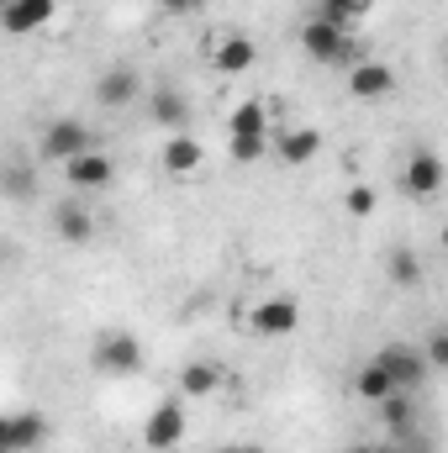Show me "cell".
I'll return each mask as SVG.
<instances>
[{
    "label": "cell",
    "instance_id": "32",
    "mask_svg": "<svg viewBox=\"0 0 448 453\" xmlns=\"http://www.w3.org/2000/svg\"><path fill=\"white\" fill-rule=\"evenodd\" d=\"M137 453H153V449H137Z\"/></svg>",
    "mask_w": 448,
    "mask_h": 453
},
{
    "label": "cell",
    "instance_id": "26",
    "mask_svg": "<svg viewBox=\"0 0 448 453\" xmlns=\"http://www.w3.org/2000/svg\"><path fill=\"white\" fill-rule=\"evenodd\" d=\"M343 206H348L353 217H375V190H369V185H353V190L343 196Z\"/></svg>",
    "mask_w": 448,
    "mask_h": 453
},
{
    "label": "cell",
    "instance_id": "11",
    "mask_svg": "<svg viewBox=\"0 0 448 453\" xmlns=\"http://www.w3.org/2000/svg\"><path fill=\"white\" fill-rule=\"evenodd\" d=\"M137 90H143V80H137V69H127V64H116V69H106V74L96 80V101H101V106H112V111L132 106V101H137Z\"/></svg>",
    "mask_w": 448,
    "mask_h": 453
},
{
    "label": "cell",
    "instance_id": "33",
    "mask_svg": "<svg viewBox=\"0 0 448 453\" xmlns=\"http://www.w3.org/2000/svg\"><path fill=\"white\" fill-rule=\"evenodd\" d=\"M0 453H5V449H0Z\"/></svg>",
    "mask_w": 448,
    "mask_h": 453
},
{
    "label": "cell",
    "instance_id": "18",
    "mask_svg": "<svg viewBox=\"0 0 448 453\" xmlns=\"http://www.w3.org/2000/svg\"><path fill=\"white\" fill-rule=\"evenodd\" d=\"M227 132H232V137H269V111H264V101H237V111L227 116Z\"/></svg>",
    "mask_w": 448,
    "mask_h": 453
},
{
    "label": "cell",
    "instance_id": "5",
    "mask_svg": "<svg viewBox=\"0 0 448 453\" xmlns=\"http://www.w3.org/2000/svg\"><path fill=\"white\" fill-rule=\"evenodd\" d=\"M96 369L112 374V380L137 374L143 369V342L132 338V333H106V338L96 342Z\"/></svg>",
    "mask_w": 448,
    "mask_h": 453
},
{
    "label": "cell",
    "instance_id": "16",
    "mask_svg": "<svg viewBox=\"0 0 448 453\" xmlns=\"http://www.w3.org/2000/svg\"><path fill=\"white\" fill-rule=\"evenodd\" d=\"M11 453H27V449H42L48 443V417L42 411H11Z\"/></svg>",
    "mask_w": 448,
    "mask_h": 453
},
{
    "label": "cell",
    "instance_id": "31",
    "mask_svg": "<svg viewBox=\"0 0 448 453\" xmlns=\"http://www.w3.org/2000/svg\"><path fill=\"white\" fill-rule=\"evenodd\" d=\"M222 453H269V449H253V443H237V449H222Z\"/></svg>",
    "mask_w": 448,
    "mask_h": 453
},
{
    "label": "cell",
    "instance_id": "3",
    "mask_svg": "<svg viewBox=\"0 0 448 453\" xmlns=\"http://www.w3.org/2000/svg\"><path fill=\"white\" fill-rule=\"evenodd\" d=\"M375 364L390 374V385H396V390H422V385H428V374H433L412 342H385V348L375 353Z\"/></svg>",
    "mask_w": 448,
    "mask_h": 453
},
{
    "label": "cell",
    "instance_id": "20",
    "mask_svg": "<svg viewBox=\"0 0 448 453\" xmlns=\"http://www.w3.org/2000/svg\"><path fill=\"white\" fill-rule=\"evenodd\" d=\"M217 385H222V369L217 364H185L180 369V395L206 401V395H217Z\"/></svg>",
    "mask_w": 448,
    "mask_h": 453
},
{
    "label": "cell",
    "instance_id": "23",
    "mask_svg": "<svg viewBox=\"0 0 448 453\" xmlns=\"http://www.w3.org/2000/svg\"><path fill=\"white\" fill-rule=\"evenodd\" d=\"M390 280H396V285H406V290H412V285H422V258H417L412 248H396V253H390Z\"/></svg>",
    "mask_w": 448,
    "mask_h": 453
},
{
    "label": "cell",
    "instance_id": "27",
    "mask_svg": "<svg viewBox=\"0 0 448 453\" xmlns=\"http://www.w3.org/2000/svg\"><path fill=\"white\" fill-rule=\"evenodd\" d=\"M5 196H32V174H21V169H5Z\"/></svg>",
    "mask_w": 448,
    "mask_h": 453
},
{
    "label": "cell",
    "instance_id": "21",
    "mask_svg": "<svg viewBox=\"0 0 448 453\" xmlns=\"http://www.w3.org/2000/svg\"><path fill=\"white\" fill-rule=\"evenodd\" d=\"M390 390H396V385H390V374H385L380 364H364V369L353 374V395H359V401H369V406H380Z\"/></svg>",
    "mask_w": 448,
    "mask_h": 453
},
{
    "label": "cell",
    "instance_id": "22",
    "mask_svg": "<svg viewBox=\"0 0 448 453\" xmlns=\"http://www.w3.org/2000/svg\"><path fill=\"white\" fill-rule=\"evenodd\" d=\"M53 226H58V237H64V242H90V232H96L90 211H80V206H58Z\"/></svg>",
    "mask_w": 448,
    "mask_h": 453
},
{
    "label": "cell",
    "instance_id": "29",
    "mask_svg": "<svg viewBox=\"0 0 448 453\" xmlns=\"http://www.w3.org/2000/svg\"><path fill=\"white\" fill-rule=\"evenodd\" d=\"M348 453H401L396 443H353Z\"/></svg>",
    "mask_w": 448,
    "mask_h": 453
},
{
    "label": "cell",
    "instance_id": "2",
    "mask_svg": "<svg viewBox=\"0 0 448 453\" xmlns=\"http://www.w3.org/2000/svg\"><path fill=\"white\" fill-rule=\"evenodd\" d=\"M185 427H190L185 406H180V401H164V406H153V411H148V422H143V449L174 453L180 443H185Z\"/></svg>",
    "mask_w": 448,
    "mask_h": 453
},
{
    "label": "cell",
    "instance_id": "10",
    "mask_svg": "<svg viewBox=\"0 0 448 453\" xmlns=\"http://www.w3.org/2000/svg\"><path fill=\"white\" fill-rule=\"evenodd\" d=\"M348 90H353L359 101H385V96L396 90V69H390V64L364 58V64H353V69H348Z\"/></svg>",
    "mask_w": 448,
    "mask_h": 453
},
{
    "label": "cell",
    "instance_id": "30",
    "mask_svg": "<svg viewBox=\"0 0 448 453\" xmlns=\"http://www.w3.org/2000/svg\"><path fill=\"white\" fill-rule=\"evenodd\" d=\"M5 438H11V417H5V411H0V449L11 453V443H5Z\"/></svg>",
    "mask_w": 448,
    "mask_h": 453
},
{
    "label": "cell",
    "instance_id": "13",
    "mask_svg": "<svg viewBox=\"0 0 448 453\" xmlns=\"http://www.w3.org/2000/svg\"><path fill=\"white\" fill-rule=\"evenodd\" d=\"M274 153H280V164L301 169V164H312V158L322 153V132H317V127H290V132H280Z\"/></svg>",
    "mask_w": 448,
    "mask_h": 453
},
{
    "label": "cell",
    "instance_id": "6",
    "mask_svg": "<svg viewBox=\"0 0 448 453\" xmlns=\"http://www.w3.org/2000/svg\"><path fill=\"white\" fill-rule=\"evenodd\" d=\"M64 180H69L74 190H112L116 185V158L101 153V148H85V153H74V158L64 164Z\"/></svg>",
    "mask_w": 448,
    "mask_h": 453
},
{
    "label": "cell",
    "instance_id": "4",
    "mask_svg": "<svg viewBox=\"0 0 448 453\" xmlns=\"http://www.w3.org/2000/svg\"><path fill=\"white\" fill-rule=\"evenodd\" d=\"M85 148H96V137H90V127H85L80 116H58V121H48V132H42V158L69 164V158L85 153Z\"/></svg>",
    "mask_w": 448,
    "mask_h": 453
},
{
    "label": "cell",
    "instance_id": "14",
    "mask_svg": "<svg viewBox=\"0 0 448 453\" xmlns=\"http://www.w3.org/2000/svg\"><path fill=\"white\" fill-rule=\"evenodd\" d=\"M380 417H385V427H390L396 438H406V433L417 427V417H422V406H417V390H390V395L380 401Z\"/></svg>",
    "mask_w": 448,
    "mask_h": 453
},
{
    "label": "cell",
    "instance_id": "19",
    "mask_svg": "<svg viewBox=\"0 0 448 453\" xmlns=\"http://www.w3.org/2000/svg\"><path fill=\"white\" fill-rule=\"evenodd\" d=\"M148 116H153V127H169V132H185V96H174V90H153V101H148Z\"/></svg>",
    "mask_w": 448,
    "mask_h": 453
},
{
    "label": "cell",
    "instance_id": "28",
    "mask_svg": "<svg viewBox=\"0 0 448 453\" xmlns=\"http://www.w3.org/2000/svg\"><path fill=\"white\" fill-rule=\"evenodd\" d=\"M158 5H164V11H169V16H190V11H196V5H201V0H158Z\"/></svg>",
    "mask_w": 448,
    "mask_h": 453
},
{
    "label": "cell",
    "instance_id": "1",
    "mask_svg": "<svg viewBox=\"0 0 448 453\" xmlns=\"http://www.w3.org/2000/svg\"><path fill=\"white\" fill-rule=\"evenodd\" d=\"M301 48H306V58H317V64H343V69H353V64L369 58L353 32H337L328 21H317V16L301 27Z\"/></svg>",
    "mask_w": 448,
    "mask_h": 453
},
{
    "label": "cell",
    "instance_id": "7",
    "mask_svg": "<svg viewBox=\"0 0 448 453\" xmlns=\"http://www.w3.org/2000/svg\"><path fill=\"white\" fill-rule=\"evenodd\" d=\"M444 180H448V169H444L438 153H412L406 169H401V190H406L412 201H438Z\"/></svg>",
    "mask_w": 448,
    "mask_h": 453
},
{
    "label": "cell",
    "instance_id": "17",
    "mask_svg": "<svg viewBox=\"0 0 448 453\" xmlns=\"http://www.w3.org/2000/svg\"><path fill=\"white\" fill-rule=\"evenodd\" d=\"M375 11V0H322L317 5V21H328L337 32H353V21H364Z\"/></svg>",
    "mask_w": 448,
    "mask_h": 453
},
{
    "label": "cell",
    "instance_id": "15",
    "mask_svg": "<svg viewBox=\"0 0 448 453\" xmlns=\"http://www.w3.org/2000/svg\"><path fill=\"white\" fill-rule=\"evenodd\" d=\"M212 64H217L222 74H243V69H253V64H259V48H253V37L232 32V37H222V42H217Z\"/></svg>",
    "mask_w": 448,
    "mask_h": 453
},
{
    "label": "cell",
    "instance_id": "9",
    "mask_svg": "<svg viewBox=\"0 0 448 453\" xmlns=\"http://www.w3.org/2000/svg\"><path fill=\"white\" fill-rule=\"evenodd\" d=\"M53 16H58V0H5V5H0V27H5L11 37L42 32Z\"/></svg>",
    "mask_w": 448,
    "mask_h": 453
},
{
    "label": "cell",
    "instance_id": "8",
    "mask_svg": "<svg viewBox=\"0 0 448 453\" xmlns=\"http://www.w3.org/2000/svg\"><path fill=\"white\" fill-rule=\"evenodd\" d=\"M248 322H253L259 338H285V333L301 327V306H296L290 296H269V301H259V306L248 311Z\"/></svg>",
    "mask_w": 448,
    "mask_h": 453
},
{
    "label": "cell",
    "instance_id": "12",
    "mask_svg": "<svg viewBox=\"0 0 448 453\" xmlns=\"http://www.w3.org/2000/svg\"><path fill=\"white\" fill-rule=\"evenodd\" d=\"M164 174H174V180H185V174H196L201 169V158H206V148L190 137V132H169V142H164Z\"/></svg>",
    "mask_w": 448,
    "mask_h": 453
},
{
    "label": "cell",
    "instance_id": "24",
    "mask_svg": "<svg viewBox=\"0 0 448 453\" xmlns=\"http://www.w3.org/2000/svg\"><path fill=\"white\" fill-rule=\"evenodd\" d=\"M417 353H422V364H428V369H448V333H444V327H433L428 342H422Z\"/></svg>",
    "mask_w": 448,
    "mask_h": 453
},
{
    "label": "cell",
    "instance_id": "25",
    "mask_svg": "<svg viewBox=\"0 0 448 453\" xmlns=\"http://www.w3.org/2000/svg\"><path fill=\"white\" fill-rule=\"evenodd\" d=\"M227 153H232L237 164H259V158L269 153V137H232V142H227Z\"/></svg>",
    "mask_w": 448,
    "mask_h": 453
}]
</instances>
